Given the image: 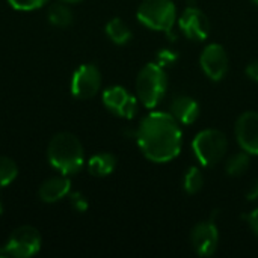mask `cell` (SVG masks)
Returning a JSON list of instances; mask_svg holds the SVG:
<instances>
[{
	"mask_svg": "<svg viewBox=\"0 0 258 258\" xmlns=\"http://www.w3.org/2000/svg\"><path fill=\"white\" fill-rule=\"evenodd\" d=\"M70 201H71V206L77 210V212H80V213H83V212H86L88 210V200L80 194V192H71L70 194Z\"/></svg>",
	"mask_w": 258,
	"mask_h": 258,
	"instance_id": "23",
	"label": "cell"
},
{
	"mask_svg": "<svg viewBox=\"0 0 258 258\" xmlns=\"http://www.w3.org/2000/svg\"><path fill=\"white\" fill-rule=\"evenodd\" d=\"M192 150L203 166L212 168L224 159L228 150V139L221 130L206 128L195 136Z\"/></svg>",
	"mask_w": 258,
	"mask_h": 258,
	"instance_id": "5",
	"label": "cell"
},
{
	"mask_svg": "<svg viewBox=\"0 0 258 258\" xmlns=\"http://www.w3.org/2000/svg\"><path fill=\"white\" fill-rule=\"evenodd\" d=\"M41 249V234L36 228L24 225L12 231L8 242L0 248L2 257L27 258Z\"/></svg>",
	"mask_w": 258,
	"mask_h": 258,
	"instance_id": "6",
	"label": "cell"
},
{
	"mask_svg": "<svg viewBox=\"0 0 258 258\" xmlns=\"http://www.w3.org/2000/svg\"><path fill=\"white\" fill-rule=\"evenodd\" d=\"M48 162L63 175L77 174L85 162L82 142L71 133H57L51 138L47 148Z\"/></svg>",
	"mask_w": 258,
	"mask_h": 258,
	"instance_id": "2",
	"label": "cell"
},
{
	"mask_svg": "<svg viewBox=\"0 0 258 258\" xmlns=\"http://www.w3.org/2000/svg\"><path fill=\"white\" fill-rule=\"evenodd\" d=\"M204 186V177L203 172L200 171L198 166H190L186 174H184V180H183V189L186 194L189 195H195L198 194Z\"/></svg>",
	"mask_w": 258,
	"mask_h": 258,
	"instance_id": "19",
	"label": "cell"
},
{
	"mask_svg": "<svg viewBox=\"0 0 258 258\" xmlns=\"http://www.w3.org/2000/svg\"><path fill=\"white\" fill-rule=\"evenodd\" d=\"M168 89L166 70L157 62L147 63L141 68L136 77V92L139 101L148 109L156 107L165 97Z\"/></svg>",
	"mask_w": 258,
	"mask_h": 258,
	"instance_id": "3",
	"label": "cell"
},
{
	"mask_svg": "<svg viewBox=\"0 0 258 258\" xmlns=\"http://www.w3.org/2000/svg\"><path fill=\"white\" fill-rule=\"evenodd\" d=\"M136 139L144 156L154 163L175 159L183 145L180 122L166 112H151L139 124Z\"/></svg>",
	"mask_w": 258,
	"mask_h": 258,
	"instance_id": "1",
	"label": "cell"
},
{
	"mask_svg": "<svg viewBox=\"0 0 258 258\" xmlns=\"http://www.w3.org/2000/svg\"><path fill=\"white\" fill-rule=\"evenodd\" d=\"M48 20L53 26L57 27H68L73 23V12L63 3H54L48 8Z\"/></svg>",
	"mask_w": 258,
	"mask_h": 258,
	"instance_id": "17",
	"label": "cell"
},
{
	"mask_svg": "<svg viewBox=\"0 0 258 258\" xmlns=\"http://www.w3.org/2000/svg\"><path fill=\"white\" fill-rule=\"evenodd\" d=\"M156 59H157V63L160 67L166 68V67L174 65L178 60V53L174 51V50H169V48H162V50H159Z\"/></svg>",
	"mask_w": 258,
	"mask_h": 258,
	"instance_id": "21",
	"label": "cell"
},
{
	"mask_svg": "<svg viewBox=\"0 0 258 258\" xmlns=\"http://www.w3.org/2000/svg\"><path fill=\"white\" fill-rule=\"evenodd\" d=\"M3 213V207H2V203H0V215Z\"/></svg>",
	"mask_w": 258,
	"mask_h": 258,
	"instance_id": "28",
	"label": "cell"
},
{
	"mask_svg": "<svg viewBox=\"0 0 258 258\" xmlns=\"http://www.w3.org/2000/svg\"><path fill=\"white\" fill-rule=\"evenodd\" d=\"M246 200L248 201H258V178L249 184V187L246 190Z\"/></svg>",
	"mask_w": 258,
	"mask_h": 258,
	"instance_id": "25",
	"label": "cell"
},
{
	"mask_svg": "<svg viewBox=\"0 0 258 258\" xmlns=\"http://www.w3.org/2000/svg\"><path fill=\"white\" fill-rule=\"evenodd\" d=\"M178 26L183 35L190 41H204L210 35V21L207 15L195 6H187L181 12Z\"/></svg>",
	"mask_w": 258,
	"mask_h": 258,
	"instance_id": "9",
	"label": "cell"
},
{
	"mask_svg": "<svg viewBox=\"0 0 258 258\" xmlns=\"http://www.w3.org/2000/svg\"><path fill=\"white\" fill-rule=\"evenodd\" d=\"M60 2H65V3H76V2H80V0H60Z\"/></svg>",
	"mask_w": 258,
	"mask_h": 258,
	"instance_id": "27",
	"label": "cell"
},
{
	"mask_svg": "<svg viewBox=\"0 0 258 258\" xmlns=\"http://www.w3.org/2000/svg\"><path fill=\"white\" fill-rule=\"evenodd\" d=\"M249 156L251 154H248L246 151H242V153L231 156L225 163V172L230 177H242L249 168V163H251Z\"/></svg>",
	"mask_w": 258,
	"mask_h": 258,
	"instance_id": "18",
	"label": "cell"
},
{
	"mask_svg": "<svg viewBox=\"0 0 258 258\" xmlns=\"http://www.w3.org/2000/svg\"><path fill=\"white\" fill-rule=\"evenodd\" d=\"M136 15L145 27L166 32L172 36V27L177 20V8L172 0H144Z\"/></svg>",
	"mask_w": 258,
	"mask_h": 258,
	"instance_id": "4",
	"label": "cell"
},
{
	"mask_svg": "<svg viewBox=\"0 0 258 258\" xmlns=\"http://www.w3.org/2000/svg\"><path fill=\"white\" fill-rule=\"evenodd\" d=\"M104 106L116 116L132 119L138 112V100L122 86H110L103 92Z\"/></svg>",
	"mask_w": 258,
	"mask_h": 258,
	"instance_id": "8",
	"label": "cell"
},
{
	"mask_svg": "<svg viewBox=\"0 0 258 258\" xmlns=\"http://www.w3.org/2000/svg\"><path fill=\"white\" fill-rule=\"evenodd\" d=\"M101 88V73L92 63L80 65L71 79V92L79 100H89Z\"/></svg>",
	"mask_w": 258,
	"mask_h": 258,
	"instance_id": "7",
	"label": "cell"
},
{
	"mask_svg": "<svg viewBox=\"0 0 258 258\" xmlns=\"http://www.w3.org/2000/svg\"><path fill=\"white\" fill-rule=\"evenodd\" d=\"M200 63L201 68L204 71V74L213 80V82H219L222 80L227 73H228V54L225 51V48L219 44H209L200 57Z\"/></svg>",
	"mask_w": 258,
	"mask_h": 258,
	"instance_id": "10",
	"label": "cell"
},
{
	"mask_svg": "<svg viewBox=\"0 0 258 258\" xmlns=\"http://www.w3.org/2000/svg\"><path fill=\"white\" fill-rule=\"evenodd\" d=\"M246 76H248L251 80L258 82V60L251 62V63L246 67Z\"/></svg>",
	"mask_w": 258,
	"mask_h": 258,
	"instance_id": "26",
	"label": "cell"
},
{
	"mask_svg": "<svg viewBox=\"0 0 258 258\" xmlns=\"http://www.w3.org/2000/svg\"><path fill=\"white\" fill-rule=\"evenodd\" d=\"M71 190V181L68 180V175H57L45 180L39 187V198L42 203H57L59 200L70 195Z\"/></svg>",
	"mask_w": 258,
	"mask_h": 258,
	"instance_id": "14",
	"label": "cell"
},
{
	"mask_svg": "<svg viewBox=\"0 0 258 258\" xmlns=\"http://www.w3.org/2000/svg\"><path fill=\"white\" fill-rule=\"evenodd\" d=\"M169 109H171L169 113L183 125L194 124L200 116V104L190 95H184V94L175 95L171 101Z\"/></svg>",
	"mask_w": 258,
	"mask_h": 258,
	"instance_id": "13",
	"label": "cell"
},
{
	"mask_svg": "<svg viewBox=\"0 0 258 258\" xmlns=\"http://www.w3.org/2000/svg\"><path fill=\"white\" fill-rule=\"evenodd\" d=\"M116 168V157L110 153H98L88 162V169L94 177H107Z\"/></svg>",
	"mask_w": 258,
	"mask_h": 258,
	"instance_id": "15",
	"label": "cell"
},
{
	"mask_svg": "<svg viewBox=\"0 0 258 258\" xmlns=\"http://www.w3.org/2000/svg\"><path fill=\"white\" fill-rule=\"evenodd\" d=\"M106 33L110 41L118 45H124L132 39V30L121 18H112L106 24Z\"/></svg>",
	"mask_w": 258,
	"mask_h": 258,
	"instance_id": "16",
	"label": "cell"
},
{
	"mask_svg": "<svg viewBox=\"0 0 258 258\" xmlns=\"http://www.w3.org/2000/svg\"><path fill=\"white\" fill-rule=\"evenodd\" d=\"M18 174V168L15 162L9 157L0 156V189L11 184Z\"/></svg>",
	"mask_w": 258,
	"mask_h": 258,
	"instance_id": "20",
	"label": "cell"
},
{
	"mask_svg": "<svg viewBox=\"0 0 258 258\" xmlns=\"http://www.w3.org/2000/svg\"><path fill=\"white\" fill-rule=\"evenodd\" d=\"M47 0H8V3L18 11H33L41 8Z\"/></svg>",
	"mask_w": 258,
	"mask_h": 258,
	"instance_id": "22",
	"label": "cell"
},
{
	"mask_svg": "<svg viewBox=\"0 0 258 258\" xmlns=\"http://www.w3.org/2000/svg\"><path fill=\"white\" fill-rule=\"evenodd\" d=\"M190 243L194 251L201 257H210L216 252L219 245V230L213 221H204L194 227L190 233Z\"/></svg>",
	"mask_w": 258,
	"mask_h": 258,
	"instance_id": "11",
	"label": "cell"
},
{
	"mask_svg": "<svg viewBox=\"0 0 258 258\" xmlns=\"http://www.w3.org/2000/svg\"><path fill=\"white\" fill-rule=\"evenodd\" d=\"M236 139L243 151L258 156V112L242 113L236 121Z\"/></svg>",
	"mask_w": 258,
	"mask_h": 258,
	"instance_id": "12",
	"label": "cell"
},
{
	"mask_svg": "<svg viewBox=\"0 0 258 258\" xmlns=\"http://www.w3.org/2000/svg\"><path fill=\"white\" fill-rule=\"evenodd\" d=\"M252 2H254V3H255V5H258V0H252Z\"/></svg>",
	"mask_w": 258,
	"mask_h": 258,
	"instance_id": "29",
	"label": "cell"
},
{
	"mask_svg": "<svg viewBox=\"0 0 258 258\" xmlns=\"http://www.w3.org/2000/svg\"><path fill=\"white\" fill-rule=\"evenodd\" d=\"M245 219L248 221V225L251 227V230L258 236V209L252 210L251 213H248L245 216Z\"/></svg>",
	"mask_w": 258,
	"mask_h": 258,
	"instance_id": "24",
	"label": "cell"
}]
</instances>
